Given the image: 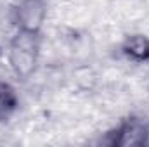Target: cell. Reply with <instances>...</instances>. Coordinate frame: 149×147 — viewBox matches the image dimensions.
Masks as SVG:
<instances>
[{"instance_id": "1", "label": "cell", "mask_w": 149, "mask_h": 147, "mask_svg": "<svg viewBox=\"0 0 149 147\" xmlns=\"http://www.w3.org/2000/svg\"><path fill=\"white\" fill-rule=\"evenodd\" d=\"M40 35L38 33H28V31H16L9 43L7 59L12 73L21 80L30 78L35 73L40 57Z\"/></svg>"}, {"instance_id": "2", "label": "cell", "mask_w": 149, "mask_h": 147, "mask_svg": "<svg viewBox=\"0 0 149 147\" xmlns=\"http://www.w3.org/2000/svg\"><path fill=\"white\" fill-rule=\"evenodd\" d=\"M49 2L47 0H19L12 9V24L19 31L42 33L47 19Z\"/></svg>"}, {"instance_id": "3", "label": "cell", "mask_w": 149, "mask_h": 147, "mask_svg": "<svg viewBox=\"0 0 149 147\" xmlns=\"http://www.w3.org/2000/svg\"><path fill=\"white\" fill-rule=\"evenodd\" d=\"M102 144L111 147H135L149 144V128L139 119H125L106 133Z\"/></svg>"}, {"instance_id": "4", "label": "cell", "mask_w": 149, "mask_h": 147, "mask_svg": "<svg viewBox=\"0 0 149 147\" xmlns=\"http://www.w3.org/2000/svg\"><path fill=\"white\" fill-rule=\"evenodd\" d=\"M121 54L137 64H144L149 62V38L146 35L135 33V35H128L121 43Z\"/></svg>"}, {"instance_id": "5", "label": "cell", "mask_w": 149, "mask_h": 147, "mask_svg": "<svg viewBox=\"0 0 149 147\" xmlns=\"http://www.w3.org/2000/svg\"><path fill=\"white\" fill-rule=\"evenodd\" d=\"M19 106V99L12 85L7 81H0V118L5 119L9 118Z\"/></svg>"}]
</instances>
